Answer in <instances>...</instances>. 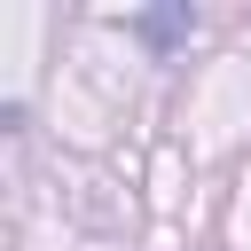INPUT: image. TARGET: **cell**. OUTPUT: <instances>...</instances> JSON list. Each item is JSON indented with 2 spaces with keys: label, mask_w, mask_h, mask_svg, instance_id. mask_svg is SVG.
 Returning a JSON list of instances; mask_svg holds the SVG:
<instances>
[{
  "label": "cell",
  "mask_w": 251,
  "mask_h": 251,
  "mask_svg": "<svg viewBox=\"0 0 251 251\" xmlns=\"http://www.w3.org/2000/svg\"><path fill=\"white\" fill-rule=\"evenodd\" d=\"M188 24H196V16H180V8H165V16H141V31H149V39H180Z\"/></svg>",
  "instance_id": "6da1fadb"
}]
</instances>
